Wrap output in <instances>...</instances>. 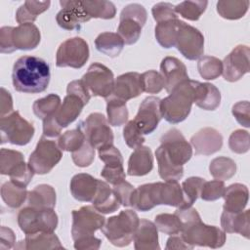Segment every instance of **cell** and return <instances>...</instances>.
Masks as SVG:
<instances>
[{
  "label": "cell",
  "mask_w": 250,
  "mask_h": 250,
  "mask_svg": "<svg viewBox=\"0 0 250 250\" xmlns=\"http://www.w3.org/2000/svg\"><path fill=\"white\" fill-rule=\"evenodd\" d=\"M225 200L224 211L230 213H240L244 211L248 203L249 191L245 185L235 183L225 188L222 196Z\"/></svg>",
  "instance_id": "27"
},
{
  "label": "cell",
  "mask_w": 250,
  "mask_h": 250,
  "mask_svg": "<svg viewBox=\"0 0 250 250\" xmlns=\"http://www.w3.org/2000/svg\"><path fill=\"white\" fill-rule=\"evenodd\" d=\"M197 69L203 79L214 80L223 72V62L213 56H203L198 60Z\"/></svg>",
  "instance_id": "44"
},
{
  "label": "cell",
  "mask_w": 250,
  "mask_h": 250,
  "mask_svg": "<svg viewBox=\"0 0 250 250\" xmlns=\"http://www.w3.org/2000/svg\"><path fill=\"white\" fill-rule=\"evenodd\" d=\"M34 174L35 173L30 168L28 163H25L23 161L16 167V169L9 175V177L11 181L16 185L26 188L27 185L30 183L31 179L33 178Z\"/></svg>",
  "instance_id": "56"
},
{
  "label": "cell",
  "mask_w": 250,
  "mask_h": 250,
  "mask_svg": "<svg viewBox=\"0 0 250 250\" xmlns=\"http://www.w3.org/2000/svg\"><path fill=\"white\" fill-rule=\"evenodd\" d=\"M50 78V66L41 58L22 56L14 63L12 82L18 92L25 94L44 92L48 88Z\"/></svg>",
  "instance_id": "2"
},
{
  "label": "cell",
  "mask_w": 250,
  "mask_h": 250,
  "mask_svg": "<svg viewBox=\"0 0 250 250\" xmlns=\"http://www.w3.org/2000/svg\"><path fill=\"white\" fill-rule=\"evenodd\" d=\"M71 158L76 166L82 168L88 167L94 161L95 147L88 141H85L82 147L74 152H71Z\"/></svg>",
  "instance_id": "53"
},
{
  "label": "cell",
  "mask_w": 250,
  "mask_h": 250,
  "mask_svg": "<svg viewBox=\"0 0 250 250\" xmlns=\"http://www.w3.org/2000/svg\"><path fill=\"white\" fill-rule=\"evenodd\" d=\"M207 5L208 1L205 0H188L175 6V12L186 20L197 21L205 12Z\"/></svg>",
  "instance_id": "45"
},
{
  "label": "cell",
  "mask_w": 250,
  "mask_h": 250,
  "mask_svg": "<svg viewBox=\"0 0 250 250\" xmlns=\"http://www.w3.org/2000/svg\"><path fill=\"white\" fill-rule=\"evenodd\" d=\"M105 218L93 205L82 206L72 211L71 236L73 241L94 236L98 229H101Z\"/></svg>",
  "instance_id": "13"
},
{
  "label": "cell",
  "mask_w": 250,
  "mask_h": 250,
  "mask_svg": "<svg viewBox=\"0 0 250 250\" xmlns=\"http://www.w3.org/2000/svg\"><path fill=\"white\" fill-rule=\"evenodd\" d=\"M86 139L84 133L79 128H76L63 133L60 137L58 145L62 150L74 152L82 147Z\"/></svg>",
  "instance_id": "47"
},
{
  "label": "cell",
  "mask_w": 250,
  "mask_h": 250,
  "mask_svg": "<svg viewBox=\"0 0 250 250\" xmlns=\"http://www.w3.org/2000/svg\"><path fill=\"white\" fill-rule=\"evenodd\" d=\"M24 161L21 152L9 148H1L0 150V173L2 175H10L18 165Z\"/></svg>",
  "instance_id": "49"
},
{
  "label": "cell",
  "mask_w": 250,
  "mask_h": 250,
  "mask_svg": "<svg viewBox=\"0 0 250 250\" xmlns=\"http://www.w3.org/2000/svg\"><path fill=\"white\" fill-rule=\"evenodd\" d=\"M90 99V92L82 79L73 80L68 83L66 96L55 114L58 123L62 128L67 127L80 115L83 107L89 103Z\"/></svg>",
  "instance_id": "6"
},
{
  "label": "cell",
  "mask_w": 250,
  "mask_h": 250,
  "mask_svg": "<svg viewBox=\"0 0 250 250\" xmlns=\"http://www.w3.org/2000/svg\"><path fill=\"white\" fill-rule=\"evenodd\" d=\"M82 4L91 19L110 20L115 17L116 8L110 1L82 0Z\"/></svg>",
  "instance_id": "40"
},
{
  "label": "cell",
  "mask_w": 250,
  "mask_h": 250,
  "mask_svg": "<svg viewBox=\"0 0 250 250\" xmlns=\"http://www.w3.org/2000/svg\"><path fill=\"white\" fill-rule=\"evenodd\" d=\"M131 206L141 212H146L155 207L151 195V183L144 184L134 189L131 196Z\"/></svg>",
  "instance_id": "43"
},
{
  "label": "cell",
  "mask_w": 250,
  "mask_h": 250,
  "mask_svg": "<svg viewBox=\"0 0 250 250\" xmlns=\"http://www.w3.org/2000/svg\"><path fill=\"white\" fill-rule=\"evenodd\" d=\"M229 147L232 152L242 154L249 150V133L245 130L238 129L233 131L229 138Z\"/></svg>",
  "instance_id": "51"
},
{
  "label": "cell",
  "mask_w": 250,
  "mask_h": 250,
  "mask_svg": "<svg viewBox=\"0 0 250 250\" xmlns=\"http://www.w3.org/2000/svg\"><path fill=\"white\" fill-rule=\"evenodd\" d=\"M185 241L191 246L220 248L226 242V232L216 226H209L201 220L184 226L180 232Z\"/></svg>",
  "instance_id": "8"
},
{
  "label": "cell",
  "mask_w": 250,
  "mask_h": 250,
  "mask_svg": "<svg viewBox=\"0 0 250 250\" xmlns=\"http://www.w3.org/2000/svg\"><path fill=\"white\" fill-rule=\"evenodd\" d=\"M196 82L188 78L176 86L169 96L160 101L162 118L171 124H178L188 116L193 104Z\"/></svg>",
  "instance_id": "3"
},
{
  "label": "cell",
  "mask_w": 250,
  "mask_h": 250,
  "mask_svg": "<svg viewBox=\"0 0 250 250\" xmlns=\"http://www.w3.org/2000/svg\"><path fill=\"white\" fill-rule=\"evenodd\" d=\"M15 243L16 236L14 231L5 226H2L0 229V249H11L15 247Z\"/></svg>",
  "instance_id": "60"
},
{
  "label": "cell",
  "mask_w": 250,
  "mask_h": 250,
  "mask_svg": "<svg viewBox=\"0 0 250 250\" xmlns=\"http://www.w3.org/2000/svg\"><path fill=\"white\" fill-rule=\"evenodd\" d=\"M205 179L200 177H189L182 184V190L184 195V203L181 208H188L197 200Z\"/></svg>",
  "instance_id": "46"
},
{
  "label": "cell",
  "mask_w": 250,
  "mask_h": 250,
  "mask_svg": "<svg viewBox=\"0 0 250 250\" xmlns=\"http://www.w3.org/2000/svg\"><path fill=\"white\" fill-rule=\"evenodd\" d=\"M193 103L204 110H215L221 104V93L219 89L208 82H196Z\"/></svg>",
  "instance_id": "30"
},
{
  "label": "cell",
  "mask_w": 250,
  "mask_h": 250,
  "mask_svg": "<svg viewBox=\"0 0 250 250\" xmlns=\"http://www.w3.org/2000/svg\"><path fill=\"white\" fill-rule=\"evenodd\" d=\"M100 180L87 173H79L72 177L69 185L72 196L81 202H92L98 189Z\"/></svg>",
  "instance_id": "25"
},
{
  "label": "cell",
  "mask_w": 250,
  "mask_h": 250,
  "mask_svg": "<svg viewBox=\"0 0 250 250\" xmlns=\"http://www.w3.org/2000/svg\"><path fill=\"white\" fill-rule=\"evenodd\" d=\"M106 101V114L107 121L111 126L119 127L124 125L129 117L126 102L117 99L113 96H109Z\"/></svg>",
  "instance_id": "36"
},
{
  "label": "cell",
  "mask_w": 250,
  "mask_h": 250,
  "mask_svg": "<svg viewBox=\"0 0 250 250\" xmlns=\"http://www.w3.org/2000/svg\"><path fill=\"white\" fill-rule=\"evenodd\" d=\"M151 194L154 205H168L181 208L184 203L182 187L176 180L151 183Z\"/></svg>",
  "instance_id": "21"
},
{
  "label": "cell",
  "mask_w": 250,
  "mask_h": 250,
  "mask_svg": "<svg viewBox=\"0 0 250 250\" xmlns=\"http://www.w3.org/2000/svg\"><path fill=\"white\" fill-rule=\"evenodd\" d=\"M51 5L50 1L27 0L19 7L16 13V21L20 24L33 23L37 17L47 11Z\"/></svg>",
  "instance_id": "35"
},
{
  "label": "cell",
  "mask_w": 250,
  "mask_h": 250,
  "mask_svg": "<svg viewBox=\"0 0 250 250\" xmlns=\"http://www.w3.org/2000/svg\"><path fill=\"white\" fill-rule=\"evenodd\" d=\"M107 119L100 112H93L81 121L77 128H79L85 135L88 141L95 148L113 145V132L109 126Z\"/></svg>",
  "instance_id": "12"
},
{
  "label": "cell",
  "mask_w": 250,
  "mask_h": 250,
  "mask_svg": "<svg viewBox=\"0 0 250 250\" xmlns=\"http://www.w3.org/2000/svg\"><path fill=\"white\" fill-rule=\"evenodd\" d=\"M133 241L136 250H159L158 229L155 224L146 219L140 220Z\"/></svg>",
  "instance_id": "26"
},
{
  "label": "cell",
  "mask_w": 250,
  "mask_h": 250,
  "mask_svg": "<svg viewBox=\"0 0 250 250\" xmlns=\"http://www.w3.org/2000/svg\"><path fill=\"white\" fill-rule=\"evenodd\" d=\"M101 244L102 240L94 235L74 241V248L77 250H98Z\"/></svg>",
  "instance_id": "62"
},
{
  "label": "cell",
  "mask_w": 250,
  "mask_h": 250,
  "mask_svg": "<svg viewBox=\"0 0 250 250\" xmlns=\"http://www.w3.org/2000/svg\"><path fill=\"white\" fill-rule=\"evenodd\" d=\"M13 112V99L5 88H1L0 92V117H4Z\"/></svg>",
  "instance_id": "61"
},
{
  "label": "cell",
  "mask_w": 250,
  "mask_h": 250,
  "mask_svg": "<svg viewBox=\"0 0 250 250\" xmlns=\"http://www.w3.org/2000/svg\"><path fill=\"white\" fill-rule=\"evenodd\" d=\"M82 81L92 95L106 99L112 94L115 79L113 72L107 66L94 62L88 67Z\"/></svg>",
  "instance_id": "16"
},
{
  "label": "cell",
  "mask_w": 250,
  "mask_h": 250,
  "mask_svg": "<svg viewBox=\"0 0 250 250\" xmlns=\"http://www.w3.org/2000/svg\"><path fill=\"white\" fill-rule=\"evenodd\" d=\"M153 168V156L148 146H141L134 149L128 160L127 173L130 176H145Z\"/></svg>",
  "instance_id": "28"
},
{
  "label": "cell",
  "mask_w": 250,
  "mask_h": 250,
  "mask_svg": "<svg viewBox=\"0 0 250 250\" xmlns=\"http://www.w3.org/2000/svg\"><path fill=\"white\" fill-rule=\"evenodd\" d=\"M123 138L126 145L134 149L138 146H143V144L146 142L144 135L137 128L133 120L128 121L125 127L123 128Z\"/></svg>",
  "instance_id": "54"
},
{
  "label": "cell",
  "mask_w": 250,
  "mask_h": 250,
  "mask_svg": "<svg viewBox=\"0 0 250 250\" xmlns=\"http://www.w3.org/2000/svg\"><path fill=\"white\" fill-rule=\"evenodd\" d=\"M166 250H173V249H177V250H181V249H193V246L188 244L185 239L183 238L182 234L176 233V234H172L167 242H166V246H165Z\"/></svg>",
  "instance_id": "63"
},
{
  "label": "cell",
  "mask_w": 250,
  "mask_h": 250,
  "mask_svg": "<svg viewBox=\"0 0 250 250\" xmlns=\"http://www.w3.org/2000/svg\"><path fill=\"white\" fill-rule=\"evenodd\" d=\"M226 186L224 181L221 180H213V181H205L202 186L200 191V197L205 201H215L221 198L224 194Z\"/></svg>",
  "instance_id": "52"
},
{
  "label": "cell",
  "mask_w": 250,
  "mask_h": 250,
  "mask_svg": "<svg viewBox=\"0 0 250 250\" xmlns=\"http://www.w3.org/2000/svg\"><path fill=\"white\" fill-rule=\"evenodd\" d=\"M26 188L21 187L12 181L6 182L1 187V197L10 208L17 209L22 205L27 198Z\"/></svg>",
  "instance_id": "38"
},
{
  "label": "cell",
  "mask_w": 250,
  "mask_h": 250,
  "mask_svg": "<svg viewBox=\"0 0 250 250\" xmlns=\"http://www.w3.org/2000/svg\"><path fill=\"white\" fill-rule=\"evenodd\" d=\"M231 113L240 125L245 128L250 127V104L248 101H241L234 104Z\"/></svg>",
  "instance_id": "57"
},
{
  "label": "cell",
  "mask_w": 250,
  "mask_h": 250,
  "mask_svg": "<svg viewBox=\"0 0 250 250\" xmlns=\"http://www.w3.org/2000/svg\"><path fill=\"white\" fill-rule=\"evenodd\" d=\"M40 40V30L34 23L20 24L16 27L3 26L0 29V52L10 54L16 50H33Z\"/></svg>",
  "instance_id": "4"
},
{
  "label": "cell",
  "mask_w": 250,
  "mask_h": 250,
  "mask_svg": "<svg viewBox=\"0 0 250 250\" xmlns=\"http://www.w3.org/2000/svg\"><path fill=\"white\" fill-rule=\"evenodd\" d=\"M209 172L216 180H229L236 173V163L229 157L219 156L210 162Z\"/></svg>",
  "instance_id": "41"
},
{
  "label": "cell",
  "mask_w": 250,
  "mask_h": 250,
  "mask_svg": "<svg viewBox=\"0 0 250 250\" xmlns=\"http://www.w3.org/2000/svg\"><path fill=\"white\" fill-rule=\"evenodd\" d=\"M58 223V215L54 209H38L27 205L18 214L19 227L25 235L37 232H54Z\"/></svg>",
  "instance_id": "7"
},
{
  "label": "cell",
  "mask_w": 250,
  "mask_h": 250,
  "mask_svg": "<svg viewBox=\"0 0 250 250\" xmlns=\"http://www.w3.org/2000/svg\"><path fill=\"white\" fill-rule=\"evenodd\" d=\"M62 127L58 123L55 114L43 120V136L47 138H56L61 135Z\"/></svg>",
  "instance_id": "59"
},
{
  "label": "cell",
  "mask_w": 250,
  "mask_h": 250,
  "mask_svg": "<svg viewBox=\"0 0 250 250\" xmlns=\"http://www.w3.org/2000/svg\"><path fill=\"white\" fill-rule=\"evenodd\" d=\"M146 19V10L141 4H128L122 9L117 33L121 36L125 44L133 45L139 40Z\"/></svg>",
  "instance_id": "10"
},
{
  "label": "cell",
  "mask_w": 250,
  "mask_h": 250,
  "mask_svg": "<svg viewBox=\"0 0 250 250\" xmlns=\"http://www.w3.org/2000/svg\"><path fill=\"white\" fill-rule=\"evenodd\" d=\"M196 154L211 155L222 148L223 136L214 128L205 127L190 138Z\"/></svg>",
  "instance_id": "23"
},
{
  "label": "cell",
  "mask_w": 250,
  "mask_h": 250,
  "mask_svg": "<svg viewBox=\"0 0 250 250\" xmlns=\"http://www.w3.org/2000/svg\"><path fill=\"white\" fill-rule=\"evenodd\" d=\"M62 150L59 145L45 136H42L35 149L28 158V165L35 174L49 173L62 159Z\"/></svg>",
  "instance_id": "11"
},
{
  "label": "cell",
  "mask_w": 250,
  "mask_h": 250,
  "mask_svg": "<svg viewBox=\"0 0 250 250\" xmlns=\"http://www.w3.org/2000/svg\"><path fill=\"white\" fill-rule=\"evenodd\" d=\"M61 104V98L59 95L49 94L44 98L36 100L33 103L32 109L39 119L44 120L45 118L56 114Z\"/></svg>",
  "instance_id": "42"
},
{
  "label": "cell",
  "mask_w": 250,
  "mask_h": 250,
  "mask_svg": "<svg viewBox=\"0 0 250 250\" xmlns=\"http://www.w3.org/2000/svg\"><path fill=\"white\" fill-rule=\"evenodd\" d=\"M151 13L154 21L158 23L170 20H177L178 16L175 12V6L169 2H159L153 5Z\"/></svg>",
  "instance_id": "55"
},
{
  "label": "cell",
  "mask_w": 250,
  "mask_h": 250,
  "mask_svg": "<svg viewBox=\"0 0 250 250\" xmlns=\"http://www.w3.org/2000/svg\"><path fill=\"white\" fill-rule=\"evenodd\" d=\"M158 173L162 180H180L184 175V164L192 156L191 145L178 129H170L160 138L155 150Z\"/></svg>",
  "instance_id": "1"
},
{
  "label": "cell",
  "mask_w": 250,
  "mask_h": 250,
  "mask_svg": "<svg viewBox=\"0 0 250 250\" xmlns=\"http://www.w3.org/2000/svg\"><path fill=\"white\" fill-rule=\"evenodd\" d=\"M154 224L157 229L164 234L172 235L179 233L182 230V222L175 213H161L156 215L154 218Z\"/></svg>",
  "instance_id": "48"
},
{
  "label": "cell",
  "mask_w": 250,
  "mask_h": 250,
  "mask_svg": "<svg viewBox=\"0 0 250 250\" xmlns=\"http://www.w3.org/2000/svg\"><path fill=\"white\" fill-rule=\"evenodd\" d=\"M143 92L141 74L138 72H127L115 79L114 88L110 96L127 102L137 98Z\"/></svg>",
  "instance_id": "24"
},
{
  "label": "cell",
  "mask_w": 250,
  "mask_h": 250,
  "mask_svg": "<svg viewBox=\"0 0 250 250\" xmlns=\"http://www.w3.org/2000/svg\"><path fill=\"white\" fill-rule=\"evenodd\" d=\"M218 14L226 20H238L244 17L249 8L248 0H223L217 2Z\"/></svg>",
  "instance_id": "39"
},
{
  "label": "cell",
  "mask_w": 250,
  "mask_h": 250,
  "mask_svg": "<svg viewBox=\"0 0 250 250\" xmlns=\"http://www.w3.org/2000/svg\"><path fill=\"white\" fill-rule=\"evenodd\" d=\"M15 249H63L59 237L54 232H37L26 234L23 240H21L14 247Z\"/></svg>",
  "instance_id": "32"
},
{
  "label": "cell",
  "mask_w": 250,
  "mask_h": 250,
  "mask_svg": "<svg viewBox=\"0 0 250 250\" xmlns=\"http://www.w3.org/2000/svg\"><path fill=\"white\" fill-rule=\"evenodd\" d=\"M62 10L56 16V21L60 27L65 30H79L83 23L91 18L87 14L82 0H62Z\"/></svg>",
  "instance_id": "18"
},
{
  "label": "cell",
  "mask_w": 250,
  "mask_h": 250,
  "mask_svg": "<svg viewBox=\"0 0 250 250\" xmlns=\"http://www.w3.org/2000/svg\"><path fill=\"white\" fill-rule=\"evenodd\" d=\"M88 43L81 37L68 38L59 46L56 54L58 67L81 68L89 59Z\"/></svg>",
  "instance_id": "14"
},
{
  "label": "cell",
  "mask_w": 250,
  "mask_h": 250,
  "mask_svg": "<svg viewBox=\"0 0 250 250\" xmlns=\"http://www.w3.org/2000/svg\"><path fill=\"white\" fill-rule=\"evenodd\" d=\"M139 223L140 219L137 213L127 209L106 219L101 230L111 244L117 247H125L133 240Z\"/></svg>",
  "instance_id": "5"
},
{
  "label": "cell",
  "mask_w": 250,
  "mask_h": 250,
  "mask_svg": "<svg viewBox=\"0 0 250 250\" xmlns=\"http://www.w3.org/2000/svg\"><path fill=\"white\" fill-rule=\"evenodd\" d=\"M34 132L33 125L17 110L0 118L1 144L25 146L33 138Z\"/></svg>",
  "instance_id": "9"
},
{
  "label": "cell",
  "mask_w": 250,
  "mask_h": 250,
  "mask_svg": "<svg viewBox=\"0 0 250 250\" xmlns=\"http://www.w3.org/2000/svg\"><path fill=\"white\" fill-rule=\"evenodd\" d=\"M92 204L102 214L113 213L121 206L120 200L113 188L109 187L108 183L101 180L95 197L92 200Z\"/></svg>",
  "instance_id": "29"
},
{
  "label": "cell",
  "mask_w": 250,
  "mask_h": 250,
  "mask_svg": "<svg viewBox=\"0 0 250 250\" xmlns=\"http://www.w3.org/2000/svg\"><path fill=\"white\" fill-rule=\"evenodd\" d=\"M124 41L118 33L105 31L100 33L95 39L96 49L110 58L119 56L124 47Z\"/></svg>",
  "instance_id": "34"
},
{
  "label": "cell",
  "mask_w": 250,
  "mask_h": 250,
  "mask_svg": "<svg viewBox=\"0 0 250 250\" xmlns=\"http://www.w3.org/2000/svg\"><path fill=\"white\" fill-rule=\"evenodd\" d=\"M179 20L158 22L154 28V35L159 45L165 49L175 47Z\"/></svg>",
  "instance_id": "37"
},
{
  "label": "cell",
  "mask_w": 250,
  "mask_h": 250,
  "mask_svg": "<svg viewBox=\"0 0 250 250\" xmlns=\"http://www.w3.org/2000/svg\"><path fill=\"white\" fill-rule=\"evenodd\" d=\"M160 101L161 100L157 97L149 96L144 99L141 103L133 121L143 135L151 134L162 119Z\"/></svg>",
  "instance_id": "20"
},
{
  "label": "cell",
  "mask_w": 250,
  "mask_h": 250,
  "mask_svg": "<svg viewBox=\"0 0 250 250\" xmlns=\"http://www.w3.org/2000/svg\"><path fill=\"white\" fill-rule=\"evenodd\" d=\"M143 91L148 94H157L164 88L162 75L156 70H147L141 74Z\"/></svg>",
  "instance_id": "50"
},
{
  "label": "cell",
  "mask_w": 250,
  "mask_h": 250,
  "mask_svg": "<svg viewBox=\"0 0 250 250\" xmlns=\"http://www.w3.org/2000/svg\"><path fill=\"white\" fill-rule=\"evenodd\" d=\"M98 153L100 159L104 162L101 176L106 183L115 186L125 181L126 174L123 168V157L119 149L111 145L99 148Z\"/></svg>",
  "instance_id": "17"
},
{
  "label": "cell",
  "mask_w": 250,
  "mask_h": 250,
  "mask_svg": "<svg viewBox=\"0 0 250 250\" xmlns=\"http://www.w3.org/2000/svg\"><path fill=\"white\" fill-rule=\"evenodd\" d=\"M250 49L246 45H237L223 61V77L235 82L249 72Z\"/></svg>",
  "instance_id": "19"
},
{
  "label": "cell",
  "mask_w": 250,
  "mask_h": 250,
  "mask_svg": "<svg viewBox=\"0 0 250 250\" xmlns=\"http://www.w3.org/2000/svg\"><path fill=\"white\" fill-rule=\"evenodd\" d=\"M160 74L164 80V88L168 93L188 79L185 63L175 57H165L161 61Z\"/></svg>",
  "instance_id": "22"
},
{
  "label": "cell",
  "mask_w": 250,
  "mask_h": 250,
  "mask_svg": "<svg viewBox=\"0 0 250 250\" xmlns=\"http://www.w3.org/2000/svg\"><path fill=\"white\" fill-rule=\"evenodd\" d=\"M250 210H245L240 213H230L223 211L221 215V226L223 230L228 233H239L245 238H249Z\"/></svg>",
  "instance_id": "31"
},
{
  "label": "cell",
  "mask_w": 250,
  "mask_h": 250,
  "mask_svg": "<svg viewBox=\"0 0 250 250\" xmlns=\"http://www.w3.org/2000/svg\"><path fill=\"white\" fill-rule=\"evenodd\" d=\"M55 188L47 184L36 186L27 193V205L38 209H54L56 205Z\"/></svg>",
  "instance_id": "33"
},
{
  "label": "cell",
  "mask_w": 250,
  "mask_h": 250,
  "mask_svg": "<svg viewBox=\"0 0 250 250\" xmlns=\"http://www.w3.org/2000/svg\"><path fill=\"white\" fill-rule=\"evenodd\" d=\"M113 190L115 192V194L117 195L118 199L120 200L121 205L128 207L131 206V196L133 194V191L135 189V188L128 182L123 181L115 186H113Z\"/></svg>",
  "instance_id": "58"
},
{
  "label": "cell",
  "mask_w": 250,
  "mask_h": 250,
  "mask_svg": "<svg viewBox=\"0 0 250 250\" xmlns=\"http://www.w3.org/2000/svg\"><path fill=\"white\" fill-rule=\"evenodd\" d=\"M175 47L186 59L197 60L204 52V36L197 28L179 20Z\"/></svg>",
  "instance_id": "15"
}]
</instances>
